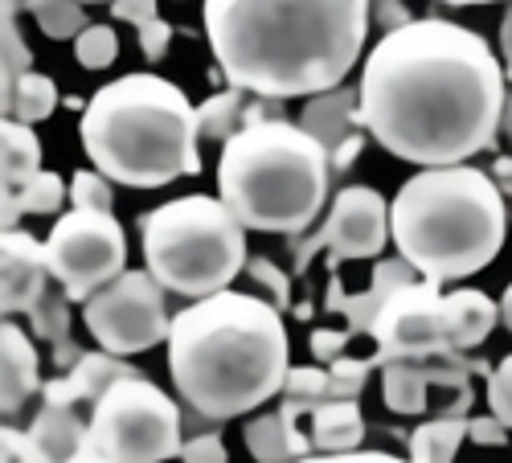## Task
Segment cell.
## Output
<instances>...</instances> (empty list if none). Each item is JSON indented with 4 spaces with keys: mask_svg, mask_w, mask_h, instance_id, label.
<instances>
[{
    "mask_svg": "<svg viewBox=\"0 0 512 463\" xmlns=\"http://www.w3.org/2000/svg\"><path fill=\"white\" fill-rule=\"evenodd\" d=\"M29 62L33 54L17 29V0H5V87H13L21 74H29Z\"/></svg>",
    "mask_w": 512,
    "mask_h": 463,
    "instance_id": "f546056e",
    "label": "cell"
},
{
    "mask_svg": "<svg viewBox=\"0 0 512 463\" xmlns=\"http://www.w3.org/2000/svg\"><path fill=\"white\" fill-rule=\"evenodd\" d=\"M242 87H230V91H222V95H213V99H205L201 107H197V123H201V136L205 140H218V144H226L238 128H242Z\"/></svg>",
    "mask_w": 512,
    "mask_h": 463,
    "instance_id": "484cf974",
    "label": "cell"
},
{
    "mask_svg": "<svg viewBox=\"0 0 512 463\" xmlns=\"http://www.w3.org/2000/svg\"><path fill=\"white\" fill-rule=\"evenodd\" d=\"M246 447L254 459H304L312 451L308 439L295 435L291 427V418L279 410V414H259V418H250L246 423Z\"/></svg>",
    "mask_w": 512,
    "mask_h": 463,
    "instance_id": "ffe728a7",
    "label": "cell"
},
{
    "mask_svg": "<svg viewBox=\"0 0 512 463\" xmlns=\"http://www.w3.org/2000/svg\"><path fill=\"white\" fill-rule=\"evenodd\" d=\"M82 152L127 189H160L201 173V123L189 95L160 74H123L82 107Z\"/></svg>",
    "mask_w": 512,
    "mask_h": 463,
    "instance_id": "277c9868",
    "label": "cell"
},
{
    "mask_svg": "<svg viewBox=\"0 0 512 463\" xmlns=\"http://www.w3.org/2000/svg\"><path fill=\"white\" fill-rule=\"evenodd\" d=\"M349 336H353V332H328V328L312 332V357H320L324 365H332V361H336L340 353H345Z\"/></svg>",
    "mask_w": 512,
    "mask_h": 463,
    "instance_id": "f35d334b",
    "label": "cell"
},
{
    "mask_svg": "<svg viewBox=\"0 0 512 463\" xmlns=\"http://www.w3.org/2000/svg\"><path fill=\"white\" fill-rule=\"evenodd\" d=\"M418 271L398 255V259H381L377 263V283L369 287V296H357V300H349L345 296V287H340L336 279H332V287H328V308L336 312H345L349 316V332L357 336V332H373V320H377V312H381V304H386L390 296H394V291L402 287V283H410Z\"/></svg>",
    "mask_w": 512,
    "mask_h": 463,
    "instance_id": "5bb4252c",
    "label": "cell"
},
{
    "mask_svg": "<svg viewBox=\"0 0 512 463\" xmlns=\"http://www.w3.org/2000/svg\"><path fill=\"white\" fill-rule=\"evenodd\" d=\"M41 459H78L82 451V439H87V427L74 418V406L66 402H46L41 414L33 418L29 427Z\"/></svg>",
    "mask_w": 512,
    "mask_h": 463,
    "instance_id": "ac0fdd59",
    "label": "cell"
},
{
    "mask_svg": "<svg viewBox=\"0 0 512 463\" xmlns=\"http://www.w3.org/2000/svg\"><path fill=\"white\" fill-rule=\"evenodd\" d=\"M300 123L332 152L349 136H357L353 128H361V95L349 91V87H332L324 95H312L304 103V119Z\"/></svg>",
    "mask_w": 512,
    "mask_h": 463,
    "instance_id": "9a60e30c",
    "label": "cell"
},
{
    "mask_svg": "<svg viewBox=\"0 0 512 463\" xmlns=\"http://www.w3.org/2000/svg\"><path fill=\"white\" fill-rule=\"evenodd\" d=\"M123 373H136L132 365H123L119 361V353H82L78 361H74V373H70V382H74V390H78V398H99L115 377H123Z\"/></svg>",
    "mask_w": 512,
    "mask_h": 463,
    "instance_id": "4316f807",
    "label": "cell"
},
{
    "mask_svg": "<svg viewBox=\"0 0 512 463\" xmlns=\"http://www.w3.org/2000/svg\"><path fill=\"white\" fill-rule=\"evenodd\" d=\"M447 300H451V316H455V349L463 353V349L484 345L500 320V304H492L476 287L447 291Z\"/></svg>",
    "mask_w": 512,
    "mask_h": 463,
    "instance_id": "d6986e66",
    "label": "cell"
},
{
    "mask_svg": "<svg viewBox=\"0 0 512 463\" xmlns=\"http://www.w3.org/2000/svg\"><path fill=\"white\" fill-rule=\"evenodd\" d=\"M504 136H508V144H512V95H508V103H504Z\"/></svg>",
    "mask_w": 512,
    "mask_h": 463,
    "instance_id": "f6af8a7d",
    "label": "cell"
},
{
    "mask_svg": "<svg viewBox=\"0 0 512 463\" xmlns=\"http://www.w3.org/2000/svg\"><path fill=\"white\" fill-rule=\"evenodd\" d=\"M17 9H25L50 41H74L91 25L82 0H17Z\"/></svg>",
    "mask_w": 512,
    "mask_h": 463,
    "instance_id": "cb8c5ba5",
    "label": "cell"
},
{
    "mask_svg": "<svg viewBox=\"0 0 512 463\" xmlns=\"http://www.w3.org/2000/svg\"><path fill=\"white\" fill-rule=\"evenodd\" d=\"M164 345L177 394L213 423L283 394L291 369L283 308L226 287L181 308Z\"/></svg>",
    "mask_w": 512,
    "mask_h": 463,
    "instance_id": "3957f363",
    "label": "cell"
},
{
    "mask_svg": "<svg viewBox=\"0 0 512 463\" xmlns=\"http://www.w3.org/2000/svg\"><path fill=\"white\" fill-rule=\"evenodd\" d=\"M181 459H193V463H222L226 459V443L218 435H197L181 447Z\"/></svg>",
    "mask_w": 512,
    "mask_h": 463,
    "instance_id": "74e56055",
    "label": "cell"
},
{
    "mask_svg": "<svg viewBox=\"0 0 512 463\" xmlns=\"http://www.w3.org/2000/svg\"><path fill=\"white\" fill-rule=\"evenodd\" d=\"M74 54L87 70H107L119 58V37L111 25H87L74 37Z\"/></svg>",
    "mask_w": 512,
    "mask_h": 463,
    "instance_id": "f1b7e54d",
    "label": "cell"
},
{
    "mask_svg": "<svg viewBox=\"0 0 512 463\" xmlns=\"http://www.w3.org/2000/svg\"><path fill=\"white\" fill-rule=\"evenodd\" d=\"M115 21H132V25H144L156 17V0H115L111 5Z\"/></svg>",
    "mask_w": 512,
    "mask_h": 463,
    "instance_id": "60d3db41",
    "label": "cell"
},
{
    "mask_svg": "<svg viewBox=\"0 0 512 463\" xmlns=\"http://www.w3.org/2000/svg\"><path fill=\"white\" fill-rule=\"evenodd\" d=\"M488 406L504 427H512V353L488 373Z\"/></svg>",
    "mask_w": 512,
    "mask_h": 463,
    "instance_id": "d6a6232c",
    "label": "cell"
},
{
    "mask_svg": "<svg viewBox=\"0 0 512 463\" xmlns=\"http://www.w3.org/2000/svg\"><path fill=\"white\" fill-rule=\"evenodd\" d=\"M66 300H70V296H66ZM66 300H50V291H46V296H41V304L29 312V316H33V328L46 336V341H62V336H66V324H70Z\"/></svg>",
    "mask_w": 512,
    "mask_h": 463,
    "instance_id": "836d02e7",
    "label": "cell"
},
{
    "mask_svg": "<svg viewBox=\"0 0 512 463\" xmlns=\"http://www.w3.org/2000/svg\"><path fill=\"white\" fill-rule=\"evenodd\" d=\"M426 386H431V369H418L410 361H386L381 373V394L394 414H422L426 410Z\"/></svg>",
    "mask_w": 512,
    "mask_h": 463,
    "instance_id": "603a6c76",
    "label": "cell"
},
{
    "mask_svg": "<svg viewBox=\"0 0 512 463\" xmlns=\"http://www.w3.org/2000/svg\"><path fill=\"white\" fill-rule=\"evenodd\" d=\"M0 140H5V189L29 185L41 173V140L33 132V123H21V119L5 115Z\"/></svg>",
    "mask_w": 512,
    "mask_h": 463,
    "instance_id": "44dd1931",
    "label": "cell"
},
{
    "mask_svg": "<svg viewBox=\"0 0 512 463\" xmlns=\"http://www.w3.org/2000/svg\"><path fill=\"white\" fill-rule=\"evenodd\" d=\"M369 13L373 0H201L226 82L275 103L340 87L361 62Z\"/></svg>",
    "mask_w": 512,
    "mask_h": 463,
    "instance_id": "7a4b0ae2",
    "label": "cell"
},
{
    "mask_svg": "<svg viewBox=\"0 0 512 463\" xmlns=\"http://www.w3.org/2000/svg\"><path fill=\"white\" fill-rule=\"evenodd\" d=\"M164 296L168 287L152 271H123L82 304V324L107 353H148L160 341H168V328H173Z\"/></svg>",
    "mask_w": 512,
    "mask_h": 463,
    "instance_id": "30bf717a",
    "label": "cell"
},
{
    "mask_svg": "<svg viewBox=\"0 0 512 463\" xmlns=\"http://www.w3.org/2000/svg\"><path fill=\"white\" fill-rule=\"evenodd\" d=\"M377 365V357L369 361H349V357H336L328 365V377H332V398H357V390L365 386L369 369Z\"/></svg>",
    "mask_w": 512,
    "mask_h": 463,
    "instance_id": "1f68e13d",
    "label": "cell"
},
{
    "mask_svg": "<svg viewBox=\"0 0 512 463\" xmlns=\"http://www.w3.org/2000/svg\"><path fill=\"white\" fill-rule=\"evenodd\" d=\"M443 5H455V9H467V5H496V0H443Z\"/></svg>",
    "mask_w": 512,
    "mask_h": 463,
    "instance_id": "bcb514c9",
    "label": "cell"
},
{
    "mask_svg": "<svg viewBox=\"0 0 512 463\" xmlns=\"http://www.w3.org/2000/svg\"><path fill=\"white\" fill-rule=\"evenodd\" d=\"M508 226L504 189L472 164L422 168L390 201V238L398 255L435 283H459L484 271L504 250Z\"/></svg>",
    "mask_w": 512,
    "mask_h": 463,
    "instance_id": "5b68a950",
    "label": "cell"
},
{
    "mask_svg": "<svg viewBox=\"0 0 512 463\" xmlns=\"http://www.w3.org/2000/svg\"><path fill=\"white\" fill-rule=\"evenodd\" d=\"M50 275L58 279L62 296L74 304H87L99 287L127 271V238L111 209L74 205L50 226L46 238Z\"/></svg>",
    "mask_w": 512,
    "mask_h": 463,
    "instance_id": "9c48e42d",
    "label": "cell"
},
{
    "mask_svg": "<svg viewBox=\"0 0 512 463\" xmlns=\"http://www.w3.org/2000/svg\"><path fill=\"white\" fill-rule=\"evenodd\" d=\"M82 5H115V0H82Z\"/></svg>",
    "mask_w": 512,
    "mask_h": 463,
    "instance_id": "7dc6e473",
    "label": "cell"
},
{
    "mask_svg": "<svg viewBox=\"0 0 512 463\" xmlns=\"http://www.w3.org/2000/svg\"><path fill=\"white\" fill-rule=\"evenodd\" d=\"M70 201L87 209H111V177L99 168H82L70 177Z\"/></svg>",
    "mask_w": 512,
    "mask_h": 463,
    "instance_id": "4dcf8cb0",
    "label": "cell"
},
{
    "mask_svg": "<svg viewBox=\"0 0 512 463\" xmlns=\"http://www.w3.org/2000/svg\"><path fill=\"white\" fill-rule=\"evenodd\" d=\"M467 439L480 443V447H504L508 427L500 423L496 414H488V418H467Z\"/></svg>",
    "mask_w": 512,
    "mask_h": 463,
    "instance_id": "8d00e7d4",
    "label": "cell"
},
{
    "mask_svg": "<svg viewBox=\"0 0 512 463\" xmlns=\"http://www.w3.org/2000/svg\"><path fill=\"white\" fill-rule=\"evenodd\" d=\"M5 316H21L33 312L41 304V296L50 291V255L46 242H37L25 230H5Z\"/></svg>",
    "mask_w": 512,
    "mask_h": 463,
    "instance_id": "4fadbf2b",
    "label": "cell"
},
{
    "mask_svg": "<svg viewBox=\"0 0 512 463\" xmlns=\"http://www.w3.org/2000/svg\"><path fill=\"white\" fill-rule=\"evenodd\" d=\"M463 439H467V418H435V423H422L410 435V459L447 463V459H455Z\"/></svg>",
    "mask_w": 512,
    "mask_h": 463,
    "instance_id": "d4e9b609",
    "label": "cell"
},
{
    "mask_svg": "<svg viewBox=\"0 0 512 463\" xmlns=\"http://www.w3.org/2000/svg\"><path fill=\"white\" fill-rule=\"evenodd\" d=\"M500 50H504V74L512 78V5H508L504 21H500Z\"/></svg>",
    "mask_w": 512,
    "mask_h": 463,
    "instance_id": "b9f144b4",
    "label": "cell"
},
{
    "mask_svg": "<svg viewBox=\"0 0 512 463\" xmlns=\"http://www.w3.org/2000/svg\"><path fill=\"white\" fill-rule=\"evenodd\" d=\"M140 242L148 271L185 300H201L230 287L250 255L246 226L222 197H177L140 218Z\"/></svg>",
    "mask_w": 512,
    "mask_h": 463,
    "instance_id": "52a82bcc",
    "label": "cell"
},
{
    "mask_svg": "<svg viewBox=\"0 0 512 463\" xmlns=\"http://www.w3.org/2000/svg\"><path fill=\"white\" fill-rule=\"evenodd\" d=\"M181 447V406L173 402V394H164L140 373H123L95 398L78 459L156 463L181 455Z\"/></svg>",
    "mask_w": 512,
    "mask_h": 463,
    "instance_id": "ba28073f",
    "label": "cell"
},
{
    "mask_svg": "<svg viewBox=\"0 0 512 463\" xmlns=\"http://www.w3.org/2000/svg\"><path fill=\"white\" fill-rule=\"evenodd\" d=\"M365 418L353 398H328L312 410V447L324 451V459H340L345 451L361 447Z\"/></svg>",
    "mask_w": 512,
    "mask_h": 463,
    "instance_id": "2e32d148",
    "label": "cell"
},
{
    "mask_svg": "<svg viewBox=\"0 0 512 463\" xmlns=\"http://www.w3.org/2000/svg\"><path fill=\"white\" fill-rule=\"evenodd\" d=\"M500 320H504V328L512 332V283L504 287V296H500Z\"/></svg>",
    "mask_w": 512,
    "mask_h": 463,
    "instance_id": "ee69618b",
    "label": "cell"
},
{
    "mask_svg": "<svg viewBox=\"0 0 512 463\" xmlns=\"http://www.w3.org/2000/svg\"><path fill=\"white\" fill-rule=\"evenodd\" d=\"M357 95L361 128L390 156L418 168L467 164L504 128L508 74L476 29L422 17L369 50Z\"/></svg>",
    "mask_w": 512,
    "mask_h": 463,
    "instance_id": "6da1fadb",
    "label": "cell"
},
{
    "mask_svg": "<svg viewBox=\"0 0 512 463\" xmlns=\"http://www.w3.org/2000/svg\"><path fill=\"white\" fill-rule=\"evenodd\" d=\"M246 271H250V279H259V283H267V287H271V296H275V304H279V308H287V304H291V283H287V275H283L271 259H250V263H246Z\"/></svg>",
    "mask_w": 512,
    "mask_h": 463,
    "instance_id": "e575fe53",
    "label": "cell"
},
{
    "mask_svg": "<svg viewBox=\"0 0 512 463\" xmlns=\"http://www.w3.org/2000/svg\"><path fill=\"white\" fill-rule=\"evenodd\" d=\"M0 345H5V398H0V406H5V418H9L37 390V353L29 345V336L21 332V324H9V316H5Z\"/></svg>",
    "mask_w": 512,
    "mask_h": 463,
    "instance_id": "e0dca14e",
    "label": "cell"
},
{
    "mask_svg": "<svg viewBox=\"0 0 512 463\" xmlns=\"http://www.w3.org/2000/svg\"><path fill=\"white\" fill-rule=\"evenodd\" d=\"M136 37H140V50H144V54L156 62V58H164L168 41H173V25H168V21H160V17H152V21L136 25Z\"/></svg>",
    "mask_w": 512,
    "mask_h": 463,
    "instance_id": "d590c367",
    "label": "cell"
},
{
    "mask_svg": "<svg viewBox=\"0 0 512 463\" xmlns=\"http://www.w3.org/2000/svg\"><path fill=\"white\" fill-rule=\"evenodd\" d=\"M0 443H5V459H41V451H37V443H33V435H29V431L5 427Z\"/></svg>",
    "mask_w": 512,
    "mask_h": 463,
    "instance_id": "ab89813d",
    "label": "cell"
},
{
    "mask_svg": "<svg viewBox=\"0 0 512 463\" xmlns=\"http://www.w3.org/2000/svg\"><path fill=\"white\" fill-rule=\"evenodd\" d=\"M328 148L283 115L250 119L222 144L218 197L246 230L300 234L328 201Z\"/></svg>",
    "mask_w": 512,
    "mask_h": 463,
    "instance_id": "8992f818",
    "label": "cell"
},
{
    "mask_svg": "<svg viewBox=\"0 0 512 463\" xmlns=\"http://www.w3.org/2000/svg\"><path fill=\"white\" fill-rule=\"evenodd\" d=\"M66 197H70V185L58 173H37L29 185L17 189V201L25 214H58Z\"/></svg>",
    "mask_w": 512,
    "mask_h": 463,
    "instance_id": "83f0119b",
    "label": "cell"
},
{
    "mask_svg": "<svg viewBox=\"0 0 512 463\" xmlns=\"http://www.w3.org/2000/svg\"><path fill=\"white\" fill-rule=\"evenodd\" d=\"M386 242H390L386 197H381L373 185H349V189L336 193L320 230L304 246H295V271H304L320 246L332 255V267H336L345 259H381Z\"/></svg>",
    "mask_w": 512,
    "mask_h": 463,
    "instance_id": "7c38bea8",
    "label": "cell"
},
{
    "mask_svg": "<svg viewBox=\"0 0 512 463\" xmlns=\"http://www.w3.org/2000/svg\"><path fill=\"white\" fill-rule=\"evenodd\" d=\"M443 283L435 279H410L381 304L373 320L377 361H431V357H455V316Z\"/></svg>",
    "mask_w": 512,
    "mask_h": 463,
    "instance_id": "8fae6325",
    "label": "cell"
},
{
    "mask_svg": "<svg viewBox=\"0 0 512 463\" xmlns=\"http://www.w3.org/2000/svg\"><path fill=\"white\" fill-rule=\"evenodd\" d=\"M58 107V87H54V78L46 74H21L13 87H5V115L21 119V123H41V119H50Z\"/></svg>",
    "mask_w": 512,
    "mask_h": 463,
    "instance_id": "7402d4cb",
    "label": "cell"
},
{
    "mask_svg": "<svg viewBox=\"0 0 512 463\" xmlns=\"http://www.w3.org/2000/svg\"><path fill=\"white\" fill-rule=\"evenodd\" d=\"M492 177H496V185L504 189V197H512V156H500V160L492 164Z\"/></svg>",
    "mask_w": 512,
    "mask_h": 463,
    "instance_id": "7bdbcfd3",
    "label": "cell"
}]
</instances>
